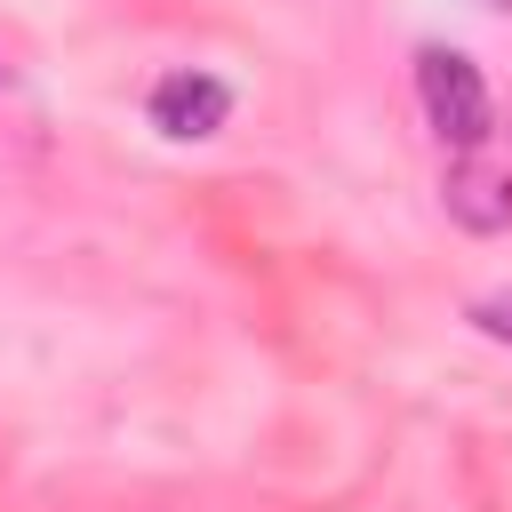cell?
Returning <instances> with one entry per match:
<instances>
[{
    "label": "cell",
    "instance_id": "cell-3",
    "mask_svg": "<svg viewBox=\"0 0 512 512\" xmlns=\"http://www.w3.org/2000/svg\"><path fill=\"white\" fill-rule=\"evenodd\" d=\"M440 208H448V224H464V232H504V224H512V176H496V168H480L472 152H456L448 176H440Z\"/></svg>",
    "mask_w": 512,
    "mask_h": 512
},
{
    "label": "cell",
    "instance_id": "cell-1",
    "mask_svg": "<svg viewBox=\"0 0 512 512\" xmlns=\"http://www.w3.org/2000/svg\"><path fill=\"white\" fill-rule=\"evenodd\" d=\"M416 104H424V128L448 144V152H480L488 128H496V104H488V80L464 48H440L424 40L416 48Z\"/></svg>",
    "mask_w": 512,
    "mask_h": 512
},
{
    "label": "cell",
    "instance_id": "cell-4",
    "mask_svg": "<svg viewBox=\"0 0 512 512\" xmlns=\"http://www.w3.org/2000/svg\"><path fill=\"white\" fill-rule=\"evenodd\" d=\"M464 320H472V328H480L488 344H512V288H496V296H480V304H472Z\"/></svg>",
    "mask_w": 512,
    "mask_h": 512
},
{
    "label": "cell",
    "instance_id": "cell-2",
    "mask_svg": "<svg viewBox=\"0 0 512 512\" xmlns=\"http://www.w3.org/2000/svg\"><path fill=\"white\" fill-rule=\"evenodd\" d=\"M144 120H152L160 136H176V144H200V136H216V128L232 120V88H224L216 72H168V80H152Z\"/></svg>",
    "mask_w": 512,
    "mask_h": 512
}]
</instances>
